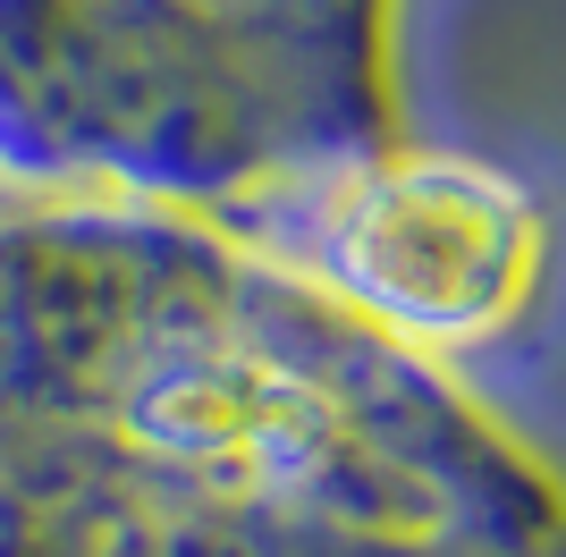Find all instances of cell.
Here are the masks:
<instances>
[{
  "mask_svg": "<svg viewBox=\"0 0 566 557\" xmlns=\"http://www.w3.org/2000/svg\"><path fill=\"white\" fill-rule=\"evenodd\" d=\"M195 220L449 371L516 347L558 287L549 195L491 153L431 144L423 127L280 161Z\"/></svg>",
  "mask_w": 566,
  "mask_h": 557,
  "instance_id": "7a4b0ae2",
  "label": "cell"
},
{
  "mask_svg": "<svg viewBox=\"0 0 566 557\" xmlns=\"http://www.w3.org/2000/svg\"><path fill=\"white\" fill-rule=\"evenodd\" d=\"M0 414L313 533L566 557V464L465 371L169 203H51L0 229Z\"/></svg>",
  "mask_w": 566,
  "mask_h": 557,
  "instance_id": "6da1fadb",
  "label": "cell"
},
{
  "mask_svg": "<svg viewBox=\"0 0 566 557\" xmlns=\"http://www.w3.org/2000/svg\"><path fill=\"white\" fill-rule=\"evenodd\" d=\"M25 211H51V195H34V186H18L9 169H0V229H9V220H25Z\"/></svg>",
  "mask_w": 566,
  "mask_h": 557,
  "instance_id": "277c9868",
  "label": "cell"
},
{
  "mask_svg": "<svg viewBox=\"0 0 566 557\" xmlns=\"http://www.w3.org/2000/svg\"><path fill=\"white\" fill-rule=\"evenodd\" d=\"M296 102L313 144H373L406 127L398 0H187Z\"/></svg>",
  "mask_w": 566,
  "mask_h": 557,
  "instance_id": "3957f363",
  "label": "cell"
}]
</instances>
